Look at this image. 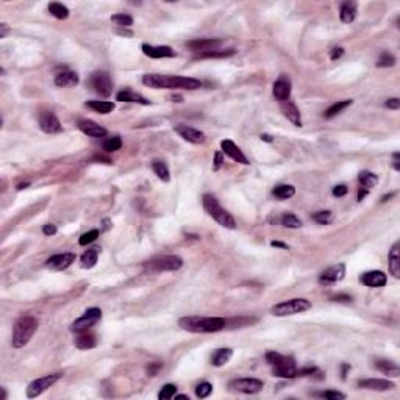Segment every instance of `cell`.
<instances>
[{
    "label": "cell",
    "mask_w": 400,
    "mask_h": 400,
    "mask_svg": "<svg viewBox=\"0 0 400 400\" xmlns=\"http://www.w3.org/2000/svg\"><path fill=\"white\" fill-rule=\"evenodd\" d=\"M74 344L80 350H89V349H94L97 346V338L92 333L83 332V333H78V336L74 341Z\"/></svg>",
    "instance_id": "cell-25"
},
{
    "label": "cell",
    "mask_w": 400,
    "mask_h": 400,
    "mask_svg": "<svg viewBox=\"0 0 400 400\" xmlns=\"http://www.w3.org/2000/svg\"><path fill=\"white\" fill-rule=\"evenodd\" d=\"M39 127L44 133H60L63 130L61 122L52 111H42L39 114Z\"/></svg>",
    "instance_id": "cell-13"
},
{
    "label": "cell",
    "mask_w": 400,
    "mask_h": 400,
    "mask_svg": "<svg viewBox=\"0 0 400 400\" xmlns=\"http://www.w3.org/2000/svg\"><path fill=\"white\" fill-rule=\"evenodd\" d=\"M166 80H167V75H161V74H146L142 77V83L153 89H166Z\"/></svg>",
    "instance_id": "cell-27"
},
{
    "label": "cell",
    "mask_w": 400,
    "mask_h": 400,
    "mask_svg": "<svg viewBox=\"0 0 400 400\" xmlns=\"http://www.w3.org/2000/svg\"><path fill=\"white\" fill-rule=\"evenodd\" d=\"M60 378H61V374L56 372V374H49V375H44L41 378L33 380L27 386V397L28 398H35V397L41 395L42 392H46L50 386H53V384L58 381Z\"/></svg>",
    "instance_id": "cell-8"
},
{
    "label": "cell",
    "mask_w": 400,
    "mask_h": 400,
    "mask_svg": "<svg viewBox=\"0 0 400 400\" xmlns=\"http://www.w3.org/2000/svg\"><path fill=\"white\" fill-rule=\"evenodd\" d=\"M375 367L380 370L381 374L388 375V377H398L400 375V369L394 361L389 360H377L375 361Z\"/></svg>",
    "instance_id": "cell-29"
},
{
    "label": "cell",
    "mask_w": 400,
    "mask_h": 400,
    "mask_svg": "<svg viewBox=\"0 0 400 400\" xmlns=\"http://www.w3.org/2000/svg\"><path fill=\"white\" fill-rule=\"evenodd\" d=\"M98 255H100V249L98 247H94V249H89L86 250L80 258V266L83 269H91L97 264V260H98Z\"/></svg>",
    "instance_id": "cell-32"
},
{
    "label": "cell",
    "mask_w": 400,
    "mask_h": 400,
    "mask_svg": "<svg viewBox=\"0 0 400 400\" xmlns=\"http://www.w3.org/2000/svg\"><path fill=\"white\" fill-rule=\"evenodd\" d=\"M10 32V28L7 24H0V38H7V33Z\"/></svg>",
    "instance_id": "cell-57"
},
{
    "label": "cell",
    "mask_w": 400,
    "mask_h": 400,
    "mask_svg": "<svg viewBox=\"0 0 400 400\" xmlns=\"http://www.w3.org/2000/svg\"><path fill=\"white\" fill-rule=\"evenodd\" d=\"M332 300H333V302H346V304H349V302H352V297L350 295H336Z\"/></svg>",
    "instance_id": "cell-54"
},
{
    "label": "cell",
    "mask_w": 400,
    "mask_h": 400,
    "mask_svg": "<svg viewBox=\"0 0 400 400\" xmlns=\"http://www.w3.org/2000/svg\"><path fill=\"white\" fill-rule=\"evenodd\" d=\"M77 125H78V128H80V130L84 135L92 136V138H100V136H105L107 135L105 128L102 125H98L97 122L91 121V119H80Z\"/></svg>",
    "instance_id": "cell-23"
},
{
    "label": "cell",
    "mask_w": 400,
    "mask_h": 400,
    "mask_svg": "<svg viewBox=\"0 0 400 400\" xmlns=\"http://www.w3.org/2000/svg\"><path fill=\"white\" fill-rule=\"evenodd\" d=\"M221 149H222V153H225L227 156H230L233 161L241 163V164H244V166L250 164L249 160H247V156L242 153V150L235 144L233 141H230V139L221 141Z\"/></svg>",
    "instance_id": "cell-17"
},
{
    "label": "cell",
    "mask_w": 400,
    "mask_h": 400,
    "mask_svg": "<svg viewBox=\"0 0 400 400\" xmlns=\"http://www.w3.org/2000/svg\"><path fill=\"white\" fill-rule=\"evenodd\" d=\"M400 153L398 152H395L394 155H392V166H394V169L395 170H400Z\"/></svg>",
    "instance_id": "cell-55"
},
{
    "label": "cell",
    "mask_w": 400,
    "mask_h": 400,
    "mask_svg": "<svg viewBox=\"0 0 400 400\" xmlns=\"http://www.w3.org/2000/svg\"><path fill=\"white\" fill-rule=\"evenodd\" d=\"M360 184H361V188L364 189H370V188H374L375 184L378 183V177L374 174V172H370V170H363V172H360Z\"/></svg>",
    "instance_id": "cell-35"
},
{
    "label": "cell",
    "mask_w": 400,
    "mask_h": 400,
    "mask_svg": "<svg viewBox=\"0 0 400 400\" xmlns=\"http://www.w3.org/2000/svg\"><path fill=\"white\" fill-rule=\"evenodd\" d=\"M224 164V153L222 152H216V155H214V166L213 169L214 170H219Z\"/></svg>",
    "instance_id": "cell-49"
},
{
    "label": "cell",
    "mask_w": 400,
    "mask_h": 400,
    "mask_svg": "<svg viewBox=\"0 0 400 400\" xmlns=\"http://www.w3.org/2000/svg\"><path fill=\"white\" fill-rule=\"evenodd\" d=\"M294 194H295V188L292 186V184H278V186L274 188V195L277 198H281V200L291 198V197H294Z\"/></svg>",
    "instance_id": "cell-39"
},
{
    "label": "cell",
    "mask_w": 400,
    "mask_h": 400,
    "mask_svg": "<svg viewBox=\"0 0 400 400\" xmlns=\"http://www.w3.org/2000/svg\"><path fill=\"white\" fill-rule=\"evenodd\" d=\"M280 221H281V225L286 227V228H300L302 227V221H300L292 213H284Z\"/></svg>",
    "instance_id": "cell-41"
},
{
    "label": "cell",
    "mask_w": 400,
    "mask_h": 400,
    "mask_svg": "<svg viewBox=\"0 0 400 400\" xmlns=\"http://www.w3.org/2000/svg\"><path fill=\"white\" fill-rule=\"evenodd\" d=\"M161 367V364L160 363H156V364H152V366H149V374H150V377H155V374H156V370H158Z\"/></svg>",
    "instance_id": "cell-56"
},
{
    "label": "cell",
    "mask_w": 400,
    "mask_h": 400,
    "mask_svg": "<svg viewBox=\"0 0 400 400\" xmlns=\"http://www.w3.org/2000/svg\"><path fill=\"white\" fill-rule=\"evenodd\" d=\"M28 186H30V183H21L19 186H18V189L21 191V189H25V188H28Z\"/></svg>",
    "instance_id": "cell-61"
},
{
    "label": "cell",
    "mask_w": 400,
    "mask_h": 400,
    "mask_svg": "<svg viewBox=\"0 0 400 400\" xmlns=\"http://www.w3.org/2000/svg\"><path fill=\"white\" fill-rule=\"evenodd\" d=\"M291 91H292V84H291V80L288 75H280V78L274 83V88H272V92H274V97L278 102H286L291 97Z\"/></svg>",
    "instance_id": "cell-15"
},
{
    "label": "cell",
    "mask_w": 400,
    "mask_h": 400,
    "mask_svg": "<svg viewBox=\"0 0 400 400\" xmlns=\"http://www.w3.org/2000/svg\"><path fill=\"white\" fill-rule=\"evenodd\" d=\"M222 44L221 39H213V38H200V39H194L188 42V47L192 52L197 53H204V52H210V50H216L219 49Z\"/></svg>",
    "instance_id": "cell-18"
},
{
    "label": "cell",
    "mask_w": 400,
    "mask_h": 400,
    "mask_svg": "<svg viewBox=\"0 0 400 400\" xmlns=\"http://www.w3.org/2000/svg\"><path fill=\"white\" fill-rule=\"evenodd\" d=\"M97 238H98V230H89L88 233L81 235V238L78 239V244H80V246L91 244V242H94Z\"/></svg>",
    "instance_id": "cell-47"
},
{
    "label": "cell",
    "mask_w": 400,
    "mask_h": 400,
    "mask_svg": "<svg viewBox=\"0 0 400 400\" xmlns=\"http://www.w3.org/2000/svg\"><path fill=\"white\" fill-rule=\"evenodd\" d=\"M232 355H233L232 349H228V347L227 349H218L211 356V364L214 367H222L224 364H227L228 361H230Z\"/></svg>",
    "instance_id": "cell-30"
},
{
    "label": "cell",
    "mask_w": 400,
    "mask_h": 400,
    "mask_svg": "<svg viewBox=\"0 0 400 400\" xmlns=\"http://www.w3.org/2000/svg\"><path fill=\"white\" fill-rule=\"evenodd\" d=\"M111 22L116 27H121V28H130L133 25V18L128 16V14H125V13H118L111 18Z\"/></svg>",
    "instance_id": "cell-40"
},
{
    "label": "cell",
    "mask_w": 400,
    "mask_h": 400,
    "mask_svg": "<svg viewBox=\"0 0 400 400\" xmlns=\"http://www.w3.org/2000/svg\"><path fill=\"white\" fill-rule=\"evenodd\" d=\"M49 13L52 14L53 18L61 19V21L69 18V8L66 5H63V4H58V2H52L49 5Z\"/></svg>",
    "instance_id": "cell-38"
},
{
    "label": "cell",
    "mask_w": 400,
    "mask_h": 400,
    "mask_svg": "<svg viewBox=\"0 0 400 400\" xmlns=\"http://www.w3.org/2000/svg\"><path fill=\"white\" fill-rule=\"evenodd\" d=\"M142 53L149 58H174L175 52L172 50V47L169 46H150V44H142Z\"/></svg>",
    "instance_id": "cell-20"
},
{
    "label": "cell",
    "mask_w": 400,
    "mask_h": 400,
    "mask_svg": "<svg viewBox=\"0 0 400 400\" xmlns=\"http://www.w3.org/2000/svg\"><path fill=\"white\" fill-rule=\"evenodd\" d=\"M72 263H75V253L66 252V253H58V255L50 256L46 261V266L52 270H64Z\"/></svg>",
    "instance_id": "cell-16"
},
{
    "label": "cell",
    "mask_w": 400,
    "mask_h": 400,
    "mask_svg": "<svg viewBox=\"0 0 400 400\" xmlns=\"http://www.w3.org/2000/svg\"><path fill=\"white\" fill-rule=\"evenodd\" d=\"M358 388L369 391H391L395 388V383L386 378H363L358 380Z\"/></svg>",
    "instance_id": "cell-14"
},
{
    "label": "cell",
    "mask_w": 400,
    "mask_h": 400,
    "mask_svg": "<svg viewBox=\"0 0 400 400\" xmlns=\"http://www.w3.org/2000/svg\"><path fill=\"white\" fill-rule=\"evenodd\" d=\"M360 281L369 288H381L386 284L388 278H386V274L381 272V270H369V272L360 277Z\"/></svg>",
    "instance_id": "cell-21"
},
{
    "label": "cell",
    "mask_w": 400,
    "mask_h": 400,
    "mask_svg": "<svg viewBox=\"0 0 400 400\" xmlns=\"http://www.w3.org/2000/svg\"><path fill=\"white\" fill-rule=\"evenodd\" d=\"M78 75L72 70H64V72L56 74L55 77V84L58 88H70V86H77L78 84Z\"/></svg>",
    "instance_id": "cell-24"
},
{
    "label": "cell",
    "mask_w": 400,
    "mask_h": 400,
    "mask_svg": "<svg viewBox=\"0 0 400 400\" xmlns=\"http://www.w3.org/2000/svg\"><path fill=\"white\" fill-rule=\"evenodd\" d=\"M202 86V81L192 77H181V75H167L166 89H198Z\"/></svg>",
    "instance_id": "cell-11"
},
{
    "label": "cell",
    "mask_w": 400,
    "mask_h": 400,
    "mask_svg": "<svg viewBox=\"0 0 400 400\" xmlns=\"http://www.w3.org/2000/svg\"><path fill=\"white\" fill-rule=\"evenodd\" d=\"M152 169H153L155 175L158 177L161 181L167 183L170 180V174H169V169H167L166 163H163L160 160H155V161H152Z\"/></svg>",
    "instance_id": "cell-37"
},
{
    "label": "cell",
    "mask_w": 400,
    "mask_h": 400,
    "mask_svg": "<svg viewBox=\"0 0 400 400\" xmlns=\"http://www.w3.org/2000/svg\"><path fill=\"white\" fill-rule=\"evenodd\" d=\"M342 55H344V49H342V47H335L332 50V53H330V58L335 61V60H339Z\"/></svg>",
    "instance_id": "cell-53"
},
{
    "label": "cell",
    "mask_w": 400,
    "mask_h": 400,
    "mask_svg": "<svg viewBox=\"0 0 400 400\" xmlns=\"http://www.w3.org/2000/svg\"><path fill=\"white\" fill-rule=\"evenodd\" d=\"M319 395L324 398H330V400H344L346 398V394L338 392V391H324Z\"/></svg>",
    "instance_id": "cell-48"
},
{
    "label": "cell",
    "mask_w": 400,
    "mask_h": 400,
    "mask_svg": "<svg viewBox=\"0 0 400 400\" xmlns=\"http://www.w3.org/2000/svg\"><path fill=\"white\" fill-rule=\"evenodd\" d=\"M389 270L395 278L400 277V242L398 241L392 246L389 252Z\"/></svg>",
    "instance_id": "cell-26"
},
{
    "label": "cell",
    "mask_w": 400,
    "mask_h": 400,
    "mask_svg": "<svg viewBox=\"0 0 400 400\" xmlns=\"http://www.w3.org/2000/svg\"><path fill=\"white\" fill-rule=\"evenodd\" d=\"M266 361L272 366L275 377H280V378L297 377V366L292 356H284L275 350H269L266 353Z\"/></svg>",
    "instance_id": "cell-3"
},
{
    "label": "cell",
    "mask_w": 400,
    "mask_h": 400,
    "mask_svg": "<svg viewBox=\"0 0 400 400\" xmlns=\"http://www.w3.org/2000/svg\"><path fill=\"white\" fill-rule=\"evenodd\" d=\"M116 98L119 102H132V104H141V105H150V100H147L144 95H141L133 91H121L118 92Z\"/></svg>",
    "instance_id": "cell-28"
},
{
    "label": "cell",
    "mask_w": 400,
    "mask_h": 400,
    "mask_svg": "<svg viewBox=\"0 0 400 400\" xmlns=\"http://www.w3.org/2000/svg\"><path fill=\"white\" fill-rule=\"evenodd\" d=\"M346 277V264L338 263L335 266H330L321 274L319 280L321 283H338Z\"/></svg>",
    "instance_id": "cell-19"
},
{
    "label": "cell",
    "mask_w": 400,
    "mask_h": 400,
    "mask_svg": "<svg viewBox=\"0 0 400 400\" xmlns=\"http://www.w3.org/2000/svg\"><path fill=\"white\" fill-rule=\"evenodd\" d=\"M39 322L35 316H22L16 321L13 328V338L11 344L14 349H22L25 347L30 339L33 338L35 332L38 330Z\"/></svg>",
    "instance_id": "cell-2"
},
{
    "label": "cell",
    "mask_w": 400,
    "mask_h": 400,
    "mask_svg": "<svg viewBox=\"0 0 400 400\" xmlns=\"http://www.w3.org/2000/svg\"><path fill=\"white\" fill-rule=\"evenodd\" d=\"M228 388H230L232 391L242 392V394H258L263 391L264 383L258 378H250V377L235 378L228 383Z\"/></svg>",
    "instance_id": "cell-9"
},
{
    "label": "cell",
    "mask_w": 400,
    "mask_h": 400,
    "mask_svg": "<svg viewBox=\"0 0 400 400\" xmlns=\"http://www.w3.org/2000/svg\"><path fill=\"white\" fill-rule=\"evenodd\" d=\"M352 104H353L352 100H339V102L333 104L330 108H328V110L324 113V118H325V119H333L335 116H338L339 113H342L346 108H349Z\"/></svg>",
    "instance_id": "cell-33"
},
{
    "label": "cell",
    "mask_w": 400,
    "mask_h": 400,
    "mask_svg": "<svg viewBox=\"0 0 400 400\" xmlns=\"http://www.w3.org/2000/svg\"><path fill=\"white\" fill-rule=\"evenodd\" d=\"M236 52L235 49H227V50H221V49H216V50H210V52H204V53H197L195 58H228V56H233Z\"/></svg>",
    "instance_id": "cell-36"
},
{
    "label": "cell",
    "mask_w": 400,
    "mask_h": 400,
    "mask_svg": "<svg viewBox=\"0 0 400 400\" xmlns=\"http://www.w3.org/2000/svg\"><path fill=\"white\" fill-rule=\"evenodd\" d=\"M91 86L94 88V91L102 95V97H110L113 92V80L111 75L108 72H104V70H98V72H94L91 77Z\"/></svg>",
    "instance_id": "cell-10"
},
{
    "label": "cell",
    "mask_w": 400,
    "mask_h": 400,
    "mask_svg": "<svg viewBox=\"0 0 400 400\" xmlns=\"http://www.w3.org/2000/svg\"><path fill=\"white\" fill-rule=\"evenodd\" d=\"M339 18L344 24H350L356 18V4L355 2H344L339 10Z\"/></svg>",
    "instance_id": "cell-31"
},
{
    "label": "cell",
    "mask_w": 400,
    "mask_h": 400,
    "mask_svg": "<svg viewBox=\"0 0 400 400\" xmlns=\"http://www.w3.org/2000/svg\"><path fill=\"white\" fill-rule=\"evenodd\" d=\"M100 319H102V310L100 308H89L84 311V314L81 318H78L77 321L72 322L70 325V332L74 333H83L88 332L91 327H94Z\"/></svg>",
    "instance_id": "cell-7"
},
{
    "label": "cell",
    "mask_w": 400,
    "mask_h": 400,
    "mask_svg": "<svg viewBox=\"0 0 400 400\" xmlns=\"http://www.w3.org/2000/svg\"><path fill=\"white\" fill-rule=\"evenodd\" d=\"M311 308V302L307 298H289L284 300L281 304H277L270 308V313L274 316L283 318V316H292V314H300L305 313Z\"/></svg>",
    "instance_id": "cell-5"
},
{
    "label": "cell",
    "mask_w": 400,
    "mask_h": 400,
    "mask_svg": "<svg viewBox=\"0 0 400 400\" xmlns=\"http://www.w3.org/2000/svg\"><path fill=\"white\" fill-rule=\"evenodd\" d=\"M202 204H204L205 211L208 213V216H211L219 225H222L224 228H228V230H235L236 228L235 218L225 208L221 207V204L218 202L216 197L211 195V194H205L202 198Z\"/></svg>",
    "instance_id": "cell-4"
},
{
    "label": "cell",
    "mask_w": 400,
    "mask_h": 400,
    "mask_svg": "<svg viewBox=\"0 0 400 400\" xmlns=\"http://www.w3.org/2000/svg\"><path fill=\"white\" fill-rule=\"evenodd\" d=\"M384 107L389 108V110H398L400 108V100L397 97L389 98V100H386V102H384Z\"/></svg>",
    "instance_id": "cell-51"
},
{
    "label": "cell",
    "mask_w": 400,
    "mask_h": 400,
    "mask_svg": "<svg viewBox=\"0 0 400 400\" xmlns=\"http://www.w3.org/2000/svg\"><path fill=\"white\" fill-rule=\"evenodd\" d=\"M367 192H369L367 189H364V188L360 186V189H358V200H360V202H361V200L367 195Z\"/></svg>",
    "instance_id": "cell-59"
},
{
    "label": "cell",
    "mask_w": 400,
    "mask_h": 400,
    "mask_svg": "<svg viewBox=\"0 0 400 400\" xmlns=\"http://www.w3.org/2000/svg\"><path fill=\"white\" fill-rule=\"evenodd\" d=\"M333 219V213L332 211H318L313 214V221L318 222V224H322V225H327L330 224Z\"/></svg>",
    "instance_id": "cell-44"
},
{
    "label": "cell",
    "mask_w": 400,
    "mask_h": 400,
    "mask_svg": "<svg viewBox=\"0 0 400 400\" xmlns=\"http://www.w3.org/2000/svg\"><path fill=\"white\" fill-rule=\"evenodd\" d=\"M280 108L283 111V116L286 118L292 125L302 127V116H300V111H298L295 104H292L291 100H286V102L280 104Z\"/></svg>",
    "instance_id": "cell-22"
},
{
    "label": "cell",
    "mask_w": 400,
    "mask_h": 400,
    "mask_svg": "<svg viewBox=\"0 0 400 400\" xmlns=\"http://www.w3.org/2000/svg\"><path fill=\"white\" fill-rule=\"evenodd\" d=\"M56 232V225H53V224H46L44 227H42V233H44L46 236H53Z\"/></svg>",
    "instance_id": "cell-50"
},
{
    "label": "cell",
    "mask_w": 400,
    "mask_h": 400,
    "mask_svg": "<svg viewBox=\"0 0 400 400\" xmlns=\"http://www.w3.org/2000/svg\"><path fill=\"white\" fill-rule=\"evenodd\" d=\"M261 141H266V142H272L274 139H272V136H270V135H266V133H264V135H261Z\"/></svg>",
    "instance_id": "cell-60"
},
{
    "label": "cell",
    "mask_w": 400,
    "mask_h": 400,
    "mask_svg": "<svg viewBox=\"0 0 400 400\" xmlns=\"http://www.w3.org/2000/svg\"><path fill=\"white\" fill-rule=\"evenodd\" d=\"M394 64H395V58L388 52L381 53L380 58H378V63H377L378 67H392Z\"/></svg>",
    "instance_id": "cell-46"
},
{
    "label": "cell",
    "mask_w": 400,
    "mask_h": 400,
    "mask_svg": "<svg viewBox=\"0 0 400 400\" xmlns=\"http://www.w3.org/2000/svg\"><path fill=\"white\" fill-rule=\"evenodd\" d=\"M211 392H213V384L208 383V381L200 383L198 386L195 388V395H197L198 398H205V397H208Z\"/></svg>",
    "instance_id": "cell-45"
},
{
    "label": "cell",
    "mask_w": 400,
    "mask_h": 400,
    "mask_svg": "<svg viewBox=\"0 0 400 400\" xmlns=\"http://www.w3.org/2000/svg\"><path fill=\"white\" fill-rule=\"evenodd\" d=\"M183 266V260L177 255L158 256L152 261L146 263V269L150 272H167V270H178Z\"/></svg>",
    "instance_id": "cell-6"
},
{
    "label": "cell",
    "mask_w": 400,
    "mask_h": 400,
    "mask_svg": "<svg viewBox=\"0 0 400 400\" xmlns=\"http://www.w3.org/2000/svg\"><path fill=\"white\" fill-rule=\"evenodd\" d=\"M347 186L346 184H339V186H335L333 188V195L335 197H342V195H346L347 194Z\"/></svg>",
    "instance_id": "cell-52"
},
{
    "label": "cell",
    "mask_w": 400,
    "mask_h": 400,
    "mask_svg": "<svg viewBox=\"0 0 400 400\" xmlns=\"http://www.w3.org/2000/svg\"><path fill=\"white\" fill-rule=\"evenodd\" d=\"M175 133H178L184 141L191 142V144H204L207 141V136L204 132H200L197 128H192L189 125H184V124L175 125Z\"/></svg>",
    "instance_id": "cell-12"
},
{
    "label": "cell",
    "mask_w": 400,
    "mask_h": 400,
    "mask_svg": "<svg viewBox=\"0 0 400 400\" xmlns=\"http://www.w3.org/2000/svg\"><path fill=\"white\" fill-rule=\"evenodd\" d=\"M270 246L278 247V249H288V244H284V242H280V241H272L270 242Z\"/></svg>",
    "instance_id": "cell-58"
},
{
    "label": "cell",
    "mask_w": 400,
    "mask_h": 400,
    "mask_svg": "<svg viewBox=\"0 0 400 400\" xmlns=\"http://www.w3.org/2000/svg\"><path fill=\"white\" fill-rule=\"evenodd\" d=\"M86 107L100 114H110L114 110V104L108 100H92V102H86Z\"/></svg>",
    "instance_id": "cell-34"
},
{
    "label": "cell",
    "mask_w": 400,
    "mask_h": 400,
    "mask_svg": "<svg viewBox=\"0 0 400 400\" xmlns=\"http://www.w3.org/2000/svg\"><path fill=\"white\" fill-rule=\"evenodd\" d=\"M175 394H177V386H175V384H172V383H167L158 392V398L160 400H169V398H172Z\"/></svg>",
    "instance_id": "cell-43"
},
{
    "label": "cell",
    "mask_w": 400,
    "mask_h": 400,
    "mask_svg": "<svg viewBox=\"0 0 400 400\" xmlns=\"http://www.w3.org/2000/svg\"><path fill=\"white\" fill-rule=\"evenodd\" d=\"M122 147V139L121 136H111V138H107L105 142H104V150L105 152H116Z\"/></svg>",
    "instance_id": "cell-42"
},
{
    "label": "cell",
    "mask_w": 400,
    "mask_h": 400,
    "mask_svg": "<svg viewBox=\"0 0 400 400\" xmlns=\"http://www.w3.org/2000/svg\"><path fill=\"white\" fill-rule=\"evenodd\" d=\"M181 330L189 333H216L227 328V319L224 318H198L188 316L178 321Z\"/></svg>",
    "instance_id": "cell-1"
}]
</instances>
